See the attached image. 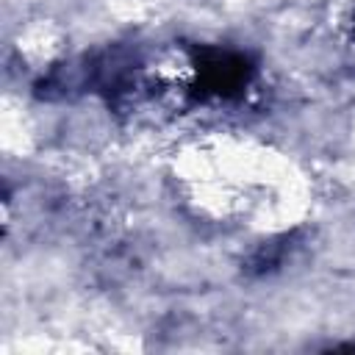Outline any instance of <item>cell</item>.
<instances>
[{"mask_svg": "<svg viewBox=\"0 0 355 355\" xmlns=\"http://www.w3.org/2000/svg\"><path fill=\"white\" fill-rule=\"evenodd\" d=\"M247 75H250L247 61L233 53H205V58L200 61V86L208 94L227 97L244 89Z\"/></svg>", "mask_w": 355, "mask_h": 355, "instance_id": "1", "label": "cell"}]
</instances>
